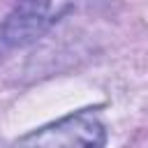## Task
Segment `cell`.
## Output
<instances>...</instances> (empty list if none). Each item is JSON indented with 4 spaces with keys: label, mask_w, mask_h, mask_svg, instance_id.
<instances>
[{
    "label": "cell",
    "mask_w": 148,
    "mask_h": 148,
    "mask_svg": "<svg viewBox=\"0 0 148 148\" xmlns=\"http://www.w3.org/2000/svg\"><path fill=\"white\" fill-rule=\"evenodd\" d=\"M76 0H18L0 25V42L7 49L30 46L44 37Z\"/></svg>",
    "instance_id": "obj_2"
},
{
    "label": "cell",
    "mask_w": 148,
    "mask_h": 148,
    "mask_svg": "<svg viewBox=\"0 0 148 148\" xmlns=\"http://www.w3.org/2000/svg\"><path fill=\"white\" fill-rule=\"evenodd\" d=\"M104 146H106V127L99 113L95 109H81L18 136L7 148H104Z\"/></svg>",
    "instance_id": "obj_1"
},
{
    "label": "cell",
    "mask_w": 148,
    "mask_h": 148,
    "mask_svg": "<svg viewBox=\"0 0 148 148\" xmlns=\"http://www.w3.org/2000/svg\"><path fill=\"white\" fill-rule=\"evenodd\" d=\"M0 44H2V42H0Z\"/></svg>",
    "instance_id": "obj_3"
}]
</instances>
